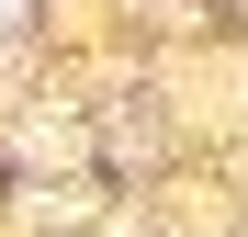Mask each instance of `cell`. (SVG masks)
I'll list each match as a JSON object with an SVG mask.
<instances>
[{
  "instance_id": "6da1fadb",
  "label": "cell",
  "mask_w": 248,
  "mask_h": 237,
  "mask_svg": "<svg viewBox=\"0 0 248 237\" xmlns=\"http://www.w3.org/2000/svg\"><path fill=\"white\" fill-rule=\"evenodd\" d=\"M0 23H23V0H0Z\"/></svg>"
}]
</instances>
